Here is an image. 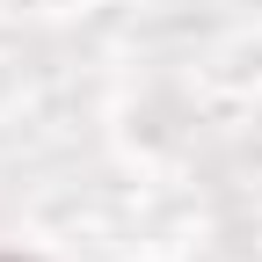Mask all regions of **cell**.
Instances as JSON below:
<instances>
[{
  "label": "cell",
  "instance_id": "obj_1",
  "mask_svg": "<svg viewBox=\"0 0 262 262\" xmlns=\"http://www.w3.org/2000/svg\"><path fill=\"white\" fill-rule=\"evenodd\" d=\"M0 262H37V255H0Z\"/></svg>",
  "mask_w": 262,
  "mask_h": 262
}]
</instances>
